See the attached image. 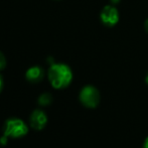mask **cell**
Segmentation results:
<instances>
[{
	"instance_id": "6da1fadb",
	"label": "cell",
	"mask_w": 148,
	"mask_h": 148,
	"mask_svg": "<svg viewBox=\"0 0 148 148\" xmlns=\"http://www.w3.org/2000/svg\"><path fill=\"white\" fill-rule=\"evenodd\" d=\"M47 77L53 88L60 90L66 88L72 83L73 72L68 64L53 62L49 66Z\"/></svg>"
},
{
	"instance_id": "7a4b0ae2",
	"label": "cell",
	"mask_w": 148,
	"mask_h": 148,
	"mask_svg": "<svg viewBox=\"0 0 148 148\" xmlns=\"http://www.w3.org/2000/svg\"><path fill=\"white\" fill-rule=\"evenodd\" d=\"M28 133V126L19 118H9L4 124V135L10 138H20Z\"/></svg>"
},
{
	"instance_id": "3957f363",
	"label": "cell",
	"mask_w": 148,
	"mask_h": 148,
	"mask_svg": "<svg viewBox=\"0 0 148 148\" xmlns=\"http://www.w3.org/2000/svg\"><path fill=\"white\" fill-rule=\"evenodd\" d=\"M79 98L85 107L96 108L100 103V92L96 87L88 85L81 90Z\"/></svg>"
},
{
	"instance_id": "277c9868",
	"label": "cell",
	"mask_w": 148,
	"mask_h": 148,
	"mask_svg": "<svg viewBox=\"0 0 148 148\" xmlns=\"http://www.w3.org/2000/svg\"><path fill=\"white\" fill-rule=\"evenodd\" d=\"M101 21L107 26H114L119 21V12L116 7L112 5H106L102 9L101 14Z\"/></svg>"
},
{
	"instance_id": "5b68a950",
	"label": "cell",
	"mask_w": 148,
	"mask_h": 148,
	"mask_svg": "<svg viewBox=\"0 0 148 148\" xmlns=\"http://www.w3.org/2000/svg\"><path fill=\"white\" fill-rule=\"evenodd\" d=\"M29 123L31 128L34 130H42L47 123V116L45 112L38 109L34 110L29 117Z\"/></svg>"
},
{
	"instance_id": "8992f818",
	"label": "cell",
	"mask_w": 148,
	"mask_h": 148,
	"mask_svg": "<svg viewBox=\"0 0 148 148\" xmlns=\"http://www.w3.org/2000/svg\"><path fill=\"white\" fill-rule=\"evenodd\" d=\"M25 78L28 82L32 84L39 83L45 78V70L39 66H33L26 71Z\"/></svg>"
},
{
	"instance_id": "52a82bcc",
	"label": "cell",
	"mask_w": 148,
	"mask_h": 148,
	"mask_svg": "<svg viewBox=\"0 0 148 148\" xmlns=\"http://www.w3.org/2000/svg\"><path fill=\"white\" fill-rule=\"evenodd\" d=\"M37 102H38L39 105L43 106V107H45V106H49V105H51V102H53V96L49 93H43L38 97Z\"/></svg>"
},
{
	"instance_id": "ba28073f",
	"label": "cell",
	"mask_w": 148,
	"mask_h": 148,
	"mask_svg": "<svg viewBox=\"0 0 148 148\" xmlns=\"http://www.w3.org/2000/svg\"><path fill=\"white\" fill-rule=\"evenodd\" d=\"M6 64H7V62H6L5 56L0 51V71L4 70L6 68Z\"/></svg>"
},
{
	"instance_id": "9c48e42d",
	"label": "cell",
	"mask_w": 148,
	"mask_h": 148,
	"mask_svg": "<svg viewBox=\"0 0 148 148\" xmlns=\"http://www.w3.org/2000/svg\"><path fill=\"white\" fill-rule=\"evenodd\" d=\"M0 143H1L2 145H5L6 143H7V137L4 135L3 137H1V139H0Z\"/></svg>"
},
{
	"instance_id": "30bf717a",
	"label": "cell",
	"mask_w": 148,
	"mask_h": 148,
	"mask_svg": "<svg viewBox=\"0 0 148 148\" xmlns=\"http://www.w3.org/2000/svg\"><path fill=\"white\" fill-rule=\"evenodd\" d=\"M3 86H4V81H3L2 76L0 75V93H1V91L3 90Z\"/></svg>"
},
{
	"instance_id": "8fae6325",
	"label": "cell",
	"mask_w": 148,
	"mask_h": 148,
	"mask_svg": "<svg viewBox=\"0 0 148 148\" xmlns=\"http://www.w3.org/2000/svg\"><path fill=\"white\" fill-rule=\"evenodd\" d=\"M143 148H148V136L146 137V139L144 140V143H143Z\"/></svg>"
},
{
	"instance_id": "7c38bea8",
	"label": "cell",
	"mask_w": 148,
	"mask_h": 148,
	"mask_svg": "<svg viewBox=\"0 0 148 148\" xmlns=\"http://www.w3.org/2000/svg\"><path fill=\"white\" fill-rule=\"evenodd\" d=\"M144 28H145V30L148 32V18L145 20V22H144Z\"/></svg>"
},
{
	"instance_id": "4fadbf2b",
	"label": "cell",
	"mask_w": 148,
	"mask_h": 148,
	"mask_svg": "<svg viewBox=\"0 0 148 148\" xmlns=\"http://www.w3.org/2000/svg\"><path fill=\"white\" fill-rule=\"evenodd\" d=\"M111 1H112V3H118L120 0H111Z\"/></svg>"
},
{
	"instance_id": "5bb4252c",
	"label": "cell",
	"mask_w": 148,
	"mask_h": 148,
	"mask_svg": "<svg viewBox=\"0 0 148 148\" xmlns=\"http://www.w3.org/2000/svg\"><path fill=\"white\" fill-rule=\"evenodd\" d=\"M145 82H146V84L148 85V73H147V76H146V78H145Z\"/></svg>"
}]
</instances>
